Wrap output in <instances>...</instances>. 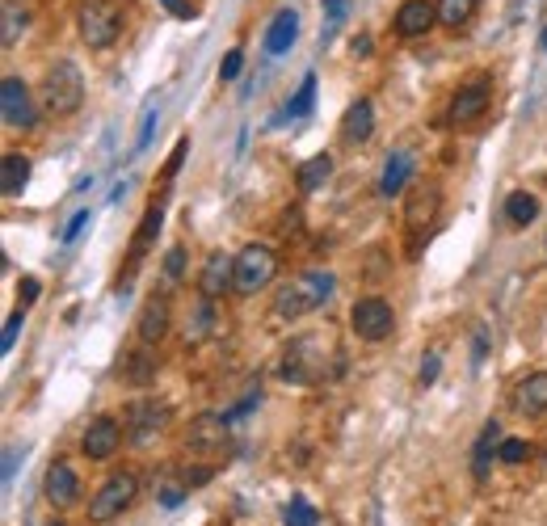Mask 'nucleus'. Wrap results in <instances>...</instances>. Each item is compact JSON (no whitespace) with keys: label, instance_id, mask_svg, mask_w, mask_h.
I'll use <instances>...</instances> for the list:
<instances>
[{"label":"nucleus","instance_id":"f257e3e1","mask_svg":"<svg viewBox=\"0 0 547 526\" xmlns=\"http://www.w3.org/2000/svg\"><path fill=\"white\" fill-rule=\"evenodd\" d=\"M333 287H337V278L329 270H303L299 278H291L287 287L274 295V316H282V320L308 316L333 299Z\"/></svg>","mask_w":547,"mask_h":526},{"label":"nucleus","instance_id":"f03ea898","mask_svg":"<svg viewBox=\"0 0 547 526\" xmlns=\"http://www.w3.org/2000/svg\"><path fill=\"white\" fill-rule=\"evenodd\" d=\"M43 106L55 114V118H68L85 106V76L72 59H55L47 68V80H43Z\"/></svg>","mask_w":547,"mask_h":526},{"label":"nucleus","instance_id":"7ed1b4c3","mask_svg":"<svg viewBox=\"0 0 547 526\" xmlns=\"http://www.w3.org/2000/svg\"><path fill=\"white\" fill-rule=\"evenodd\" d=\"M76 30L89 51H106V47H114L118 30H123V9H118L114 0H80Z\"/></svg>","mask_w":547,"mask_h":526},{"label":"nucleus","instance_id":"20e7f679","mask_svg":"<svg viewBox=\"0 0 547 526\" xmlns=\"http://www.w3.org/2000/svg\"><path fill=\"white\" fill-rule=\"evenodd\" d=\"M324 337H316V333H308V337H295L287 350H282V367H278V375L287 379V383H320L324 375Z\"/></svg>","mask_w":547,"mask_h":526},{"label":"nucleus","instance_id":"39448f33","mask_svg":"<svg viewBox=\"0 0 547 526\" xmlns=\"http://www.w3.org/2000/svg\"><path fill=\"white\" fill-rule=\"evenodd\" d=\"M135 497H139V480H135L131 472H114V476L89 497V518H93L97 526L123 518V510H131Z\"/></svg>","mask_w":547,"mask_h":526},{"label":"nucleus","instance_id":"423d86ee","mask_svg":"<svg viewBox=\"0 0 547 526\" xmlns=\"http://www.w3.org/2000/svg\"><path fill=\"white\" fill-rule=\"evenodd\" d=\"M278 278V253L266 245H249L236 257V295H257Z\"/></svg>","mask_w":547,"mask_h":526},{"label":"nucleus","instance_id":"0eeeda50","mask_svg":"<svg viewBox=\"0 0 547 526\" xmlns=\"http://www.w3.org/2000/svg\"><path fill=\"white\" fill-rule=\"evenodd\" d=\"M350 329H354L362 341H388L392 329H396V312H392V303H383L379 295L358 299L354 308H350Z\"/></svg>","mask_w":547,"mask_h":526},{"label":"nucleus","instance_id":"6e6552de","mask_svg":"<svg viewBox=\"0 0 547 526\" xmlns=\"http://www.w3.org/2000/svg\"><path fill=\"white\" fill-rule=\"evenodd\" d=\"M123 426H127V438L144 447V442H152L160 430L169 426V404H156V400H135V404H127Z\"/></svg>","mask_w":547,"mask_h":526},{"label":"nucleus","instance_id":"1a4fd4ad","mask_svg":"<svg viewBox=\"0 0 547 526\" xmlns=\"http://www.w3.org/2000/svg\"><path fill=\"white\" fill-rule=\"evenodd\" d=\"M0 118H5V127L13 131H30L34 127V101H30V89L22 76H5V85H0Z\"/></svg>","mask_w":547,"mask_h":526},{"label":"nucleus","instance_id":"9d476101","mask_svg":"<svg viewBox=\"0 0 547 526\" xmlns=\"http://www.w3.org/2000/svg\"><path fill=\"white\" fill-rule=\"evenodd\" d=\"M489 101H493V80H472V85H463L451 101V123L455 127H468L476 123V118H484V110H489Z\"/></svg>","mask_w":547,"mask_h":526},{"label":"nucleus","instance_id":"9b49d317","mask_svg":"<svg viewBox=\"0 0 547 526\" xmlns=\"http://www.w3.org/2000/svg\"><path fill=\"white\" fill-rule=\"evenodd\" d=\"M123 447V426H118L114 417H97V421H89V430H85V438H80V451H85L89 459H114V451Z\"/></svg>","mask_w":547,"mask_h":526},{"label":"nucleus","instance_id":"f8f14e48","mask_svg":"<svg viewBox=\"0 0 547 526\" xmlns=\"http://www.w3.org/2000/svg\"><path fill=\"white\" fill-rule=\"evenodd\" d=\"M438 219V186H417V190H409V207H404V224H409V232H413V253L421 249V232L430 228Z\"/></svg>","mask_w":547,"mask_h":526},{"label":"nucleus","instance_id":"ddd939ff","mask_svg":"<svg viewBox=\"0 0 547 526\" xmlns=\"http://www.w3.org/2000/svg\"><path fill=\"white\" fill-rule=\"evenodd\" d=\"M434 22H438V5H434V0H404V5L396 9V34L400 38L430 34Z\"/></svg>","mask_w":547,"mask_h":526},{"label":"nucleus","instance_id":"4468645a","mask_svg":"<svg viewBox=\"0 0 547 526\" xmlns=\"http://www.w3.org/2000/svg\"><path fill=\"white\" fill-rule=\"evenodd\" d=\"M232 287H236V257L211 253L207 266H202V274H198V291L207 295V299H219V295L232 291Z\"/></svg>","mask_w":547,"mask_h":526},{"label":"nucleus","instance_id":"2eb2a0df","mask_svg":"<svg viewBox=\"0 0 547 526\" xmlns=\"http://www.w3.org/2000/svg\"><path fill=\"white\" fill-rule=\"evenodd\" d=\"M43 493H47V501L55 505V510H68V505L80 501V480H76V472L68 468V463H51L47 480H43Z\"/></svg>","mask_w":547,"mask_h":526},{"label":"nucleus","instance_id":"dca6fc26","mask_svg":"<svg viewBox=\"0 0 547 526\" xmlns=\"http://www.w3.org/2000/svg\"><path fill=\"white\" fill-rule=\"evenodd\" d=\"M169 325H173L169 299L165 295H152L144 303V312H139V341H144V346H156V341L169 337Z\"/></svg>","mask_w":547,"mask_h":526},{"label":"nucleus","instance_id":"f3484780","mask_svg":"<svg viewBox=\"0 0 547 526\" xmlns=\"http://www.w3.org/2000/svg\"><path fill=\"white\" fill-rule=\"evenodd\" d=\"M295 38H299V13L295 9H278L266 38H261V47H266L270 59H278V55H287L295 47Z\"/></svg>","mask_w":547,"mask_h":526},{"label":"nucleus","instance_id":"a211bd4d","mask_svg":"<svg viewBox=\"0 0 547 526\" xmlns=\"http://www.w3.org/2000/svg\"><path fill=\"white\" fill-rule=\"evenodd\" d=\"M514 409L522 417H543L547 413V371L526 375L518 388H514Z\"/></svg>","mask_w":547,"mask_h":526},{"label":"nucleus","instance_id":"6ab92c4d","mask_svg":"<svg viewBox=\"0 0 547 526\" xmlns=\"http://www.w3.org/2000/svg\"><path fill=\"white\" fill-rule=\"evenodd\" d=\"M228 417L224 413H207V417H198L194 426H190V447L194 451H215V447H224V438H228Z\"/></svg>","mask_w":547,"mask_h":526},{"label":"nucleus","instance_id":"aec40b11","mask_svg":"<svg viewBox=\"0 0 547 526\" xmlns=\"http://www.w3.org/2000/svg\"><path fill=\"white\" fill-rule=\"evenodd\" d=\"M26 181H30V156L5 152V160H0V194L17 198V194L26 190Z\"/></svg>","mask_w":547,"mask_h":526},{"label":"nucleus","instance_id":"412c9836","mask_svg":"<svg viewBox=\"0 0 547 526\" xmlns=\"http://www.w3.org/2000/svg\"><path fill=\"white\" fill-rule=\"evenodd\" d=\"M371 131H375V106L362 97L346 110V127H341V135H346V144H367Z\"/></svg>","mask_w":547,"mask_h":526},{"label":"nucleus","instance_id":"4be33fe9","mask_svg":"<svg viewBox=\"0 0 547 526\" xmlns=\"http://www.w3.org/2000/svg\"><path fill=\"white\" fill-rule=\"evenodd\" d=\"M409 177H413V156H409V152H392L388 165H383V177H379V194H383V198L404 194Z\"/></svg>","mask_w":547,"mask_h":526},{"label":"nucleus","instance_id":"5701e85b","mask_svg":"<svg viewBox=\"0 0 547 526\" xmlns=\"http://www.w3.org/2000/svg\"><path fill=\"white\" fill-rule=\"evenodd\" d=\"M329 177H333V156H329V152H316L312 160H303V165L295 169V186H299L303 194H312V190H320Z\"/></svg>","mask_w":547,"mask_h":526},{"label":"nucleus","instance_id":"b1692460","mask_svg":"<svg viewBox=\"0 0 547 526\" xmlns=\"http://www.w3.org/2000/svg\"><path fill=\"white\" fill-rule=\"evenodd\" d=\"M215 325H219V316H215V299H207V295H198V303L190 308V325H186V341L190 346H198V341H207L211 333H215Z\"/></svg>","mask_w":547,"mask_h":526},{"label":"nucleus","instance_id":"393cba45","mask_svg":"<svg viewBox=\"0 0 547 526\" xmlns=\"http://www.w3.org/2000/svg\"><path fill=\"white\" fill-rule=\"evenodd\" d=\"M0 17H5V26H0V43L13 47L17 38H22V30L30 26V13H26V5H17V0H0Z\"/></svg>","mask_w":547,"mask_h":526},{"label":"nucleus","instance_id":"a878e982","mask_svg":"<svg viewBox=\"0 0 547 526\" xmlns=\"http://www.w3.org/2000/svg\"><path fill=\"white\" fill-rule=\"evenodd\" d=\"M535 215H539V198L531 190H514L510 198H505V219L510 224H535Z\"/></svg>","mask_w":547,"mask_h":526},{"label":"nucleus","instance_id":"bb28decb","mask_svg":"<svg viewBox=\"0 0 547 526\" xmlns=\"http://www.w3.org/2000/svg\"><path fill=\"white\" fill-rule=\"evenodd\" d=\"M476 9H480V0H438V22L451 26V30H459V26L472 22Z\"/></svg>","mask_w":547,"mask_h":526},{"label":"nucleus","instance_id":"cd10ccee","mask_svg":"<svg viewBox=\"0 0 547 526\" xmlns=\"http://www.w3.org/2000/svg\"><path fill=\"white\" fill-rule=\"evenodd\" d=\"M123 375H127V383H139V388H144V383L156 379V358H152L148 350L127 354V358H123Z\"/></svg>","mask_w":547,"mask_h":526},{"label":"nucleus","instance_id":"c85d7f7f","mask_svg":"<svg viewBox=\"0 0 547 526\" xmlns=\"http://www.w3.org/2000/svg\"><path fill=\"white\" fill-rule=\"evenodd\" d=\"M312 101H316V72L303 76V85H299L295 101L287 106V118H303V114H312Z\"/></svg>","mask_w":547,"mask_h":526},{"label":"nucleus","instance_id":"c756f323","mask_svg":"<svg viewBox=\"0 0 547 526\" xmlns=\"http://www.w3.org/2000/svg\"><path fill=\"white\" fill-rule=\"evenodd\" d=\"M282 518H287V526H316L320 522V514L303 497H291V505L282 510Z\"/></svg>","mask_w":547,"mask_h":526},{"label":"nucleus","instance_id":"7c9ffc66","mask_svg":"<svg viewBox=\"0 0 547 526\" xmlns=\"http://www.w3.org/2000/svg\"><path fill=\"white\" fill-rule=\"evenodd\" d=\"M493 442H501L497 421H489L484 434H480V442H476V476H484V468H489V447H493Z\"/></svg>","mask_w":547,"mask_h":526},{"label":"nucleus","instance_id":"2f4dec72","mask_svg":"<svg viewBox=\"0 0 547 526\" xmlns=\"http://www.w3.org/2000/svg\"><path fill=\"white\" fill-rule=\"evenodd\" d=\"M346 9H350V0H324V38H333L341 30V22H346Z\"/></svg>","mask_w":547,"mask_h":526},{"label":"nucleus","instance_id":"473e14b6","mask_svg":"<svg viewBox=\"0 0 547 526\" xmlns=\"http://www.w3.org/2000/svg\"><path fill=\"white\" fill-rule=\"evenodd\" d=\"M497 459L501 463H526V459H531V447H526L522 438H501L497 442Z\"/></svg>","mask_w":547,"mask_h":526},{"label":"nucleus","instance_id":"72a5a7b5","mask_svg":"<svg viewBox=\"0 0 547 526\" xmlns=\"http://www.w3.org/2000/svg\"><path fill=\"white\" fill-rule=\"evenodd\" d=\"M22 312H26V308H17V312H13L9 320H5V333H0V350H5V354L13 350V341H17V333H22V325H26V316H22Z\"/></svg>","mask_w":547,"mask_h":526},{"label":"nucleus","instance_id":"f704fd0d","mask_svg":"<svg viewBox=\"0 0 547 526\" xmlns=\"http://www.w3.org/2000/svg\"><path fill=\"white\" fill-rule=\"evenodd\" d=\"M156 232H160V207H152V211L144 215V228H139V236H135V253L144 249V245H152Z\"/></svg>","mask_w":547,"mask_h":526},{"label":"nucleus","instance_id":"c9c22d12","mask_svg":"<svg viewBox=\"0 0 547 526\" xmlns=\"http://www.w3.org/2000/svg\"><path fill=\"white\" fill-rule=\"evenodd\" d=\"M89 224H93V215H89V211H76V215L68 219V228H64V232H59V240H64V245H72V240H76L80 232H85Z\"/></svg>","mask_w":547,"mask_h":526},{"label":"nucleus","instance_id":"e433bc0d","mask_svg":"<svg viewBox=\"0 0 547 526\" xmlns=\"http://www.w3.org/2000/svg\"><path fill=\"white\" fill-rule=\"evenodd\" d=\"M240 68H245V55H240V51H228L224 64H219V80H236Z\"/></svg>","mask_w":547,"mask_h":526},{"label":"nucleus","instance_id":"4c0bfd02","mask_svg":"<svg viewBox=\"0 0 547 526\" xmlns=\"http://www.w3.org/2000/svg\"><path fill=\"white\" fill-rule=\"evenodd\" d=\"M165 274H169L173 282L186 274V249H169V253H165Z\"/></svg>","mask_w":547,"mask_h":526},{"label":"nucleus","instance_id":"58836bf2","mask_svg":"<svg viewBox=\"0 0 547 526\" xmlns=\"http://www.w3.org/2000/svg\"><path fill=\"white\" fill-rule=\"evenodd\" d=\"M160 5H165L177 22H194V5H190V0H160Z\"/></svg>","mask_w":547,"mask_h":526},{"label":"nucleus","instance_id":"ea45409f","mask_svg":"<svg viewBox=\"0 0 547 526\" xmlns=\"http://www.w3.org/2000/svg\"><path fill=\"white\" fill-rule=\"evenodd\" d=\"M152 127H156V106H148V114H144V127H139L135 152H144V148H148V139H152Z\"/></svg>","mask_w":547,"mask_h":526},{"label":"nucleus","instance_id":"a19ab883","mask_svg":"<svg viewBox=\"0 0 547 526\" xmlns=\"http://www.w3.org/2000/svg\"><path fill=\"white\" fill-rule=\"evenodd\" d=\"M38 291H43V287H38V278H22V282H17V299H22V308H30V303L38 299Z\"/></svg>","mask_w":547,"mask_h":526},{"label":"nucleus","instance_id":"79ce46f5","mask_svg":"<svg viewBox=\"0 0 547 526\" xmlns=\"http://www.w3.org/2000/svg\"><path fill=\"white\" fill-rule=\"evenodd\" d=\"M186 152H190V139H177V148H173L169 165H165V177H177V169H181V160H186Z\"/></svg>","mask_w":547,"mask_h":526},{"label":"nucleus","instance_id":"37998d69","mask_svg":"<svg viewBox=\"0 0 547 526\" xmlns=\"http://www.w3.org/2000/svg\"><path fill=\"white\" fill-rule=\"evenodd\" d=\"M484 354H489V329H476V341H472V367H480Z\"/></svg>","mask_w":547,"mask_h":526},{"label":"nucleus","instance_id":"c03bdc74","mask_svg":"<svg viewBox=\"0 0 547 526\" xmlns=\"http://www.w3.org/2000/svg\"><path fill=\"white\" fill-rule=\"evenodd\" d=\"M438 367H442L438 354H425V362H421V383H434V379H438Z\"/></svg>","mask_w":547,"mask_h":526},{"label":"nucleus","instance_id":"a18cd8bd","mask_svg":"<svg viewBox=\"0 0 547 526\" xmlns=\"http://www.w3.org/2000/svg\"><path fill=\"white\" fill-rule=\"evenodd\" d=\"M367 51H371V38H367V34L354 38V55H367Z\"/></svg>","mask_w":547,"mask_h":526},{"label":"nucleus","instance_id":"49530a36","mask_svg":"<svg viewBox=\"0 0 547 526\" xmlns=\"http://www.w3.org/2000/svg\"><path fill=\"white\" fill-rule=\"evenodd\" d=\"M47 526H64V522H47Z\"/></svg>","mask_w":547,"mask_h":526},{"label":"nucleus","instance_id":"de8ad7c7","mask_svg":"<svg viewBox=\"0 0 547 526\" xmlns=\"http://www.w3.org/2000/svg\"><path fill=\"white\" fill-rule=\"evenodd\" d=\"M543 47H547V38H543Z\"/></svg>","mask_w":547,"mask_h":526}]
</instances>
